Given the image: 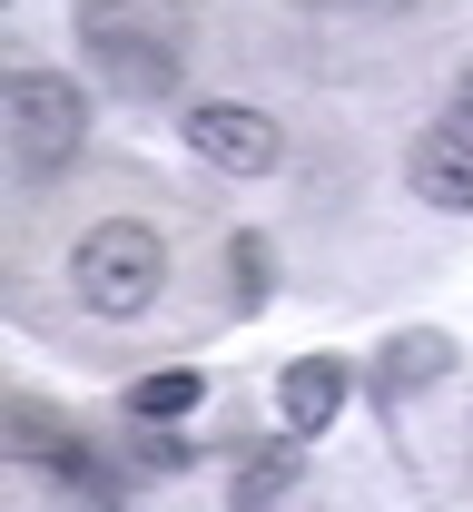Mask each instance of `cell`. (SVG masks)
Instances as JSON below:
<instances>
[{"mask_svg": "<svg viewBox=\"0 0 473 512\" xmlns=\"http://www.w3.org/2000/svg\"><path fill=\"white\" fill-rule=\"evenodd\" d=\"M79 50L119 99H178L188 20H178V0H79Z\"/></svg>", "mask_w": 473, "mask_h": 512, "instance_id": "6da1fadb", "label": "cell"}, {"mask_svg": "<svg viewBox=\"0 0 473 512\" xmlns=\"http://www.w3.org/2000/svg\"><path fill=\"white\" fill-rule=\"evenodd\" d=\"M0 119H10V168L30 188H50L69 158L89 148V99H79V79H60V69H10L0 79Z\"/></svg>", "mask_w": 473, "mask_h": 512, "instance_id": "7a4b0ae2", "label": "cell"}, {"mask_svg": "<svg viewBox=\"0 0 473 512\" xmlns=\"http://www.w3.org/2000/svg\"><path fill=\"white\" fill-rule=\"evenodd\" d=\"M454 128H464V138H473V60L454 69Z\"/></svg>", "mask_w": 473, "mask_h": 512, "instance_id": "7c38bea8", "label": "cell"}, {"mask_svg": "<svg viewBox=\"0 0 473 512\" xmlns=\"http://www.w3.org/2000/svg\"><path fill=\"white\" fill-rule=\"evenodd\" d=\"M69 286H79L89 316H138V306H158V286H168V247H158V227H138V217H99V227L69 247Z\"/></svg>", "mask_w": 473, "mask_h": 512, "instance_id": "3957f363", "label": "cell"}, {"mask_svg": "<svg viewBox=\"0 0 473 512\" xmlns=\"http://www.w3.org/2000/svg\"><path fill=\"white\" fill-rule=\"evenodd\" d=\"M198 394H207L198 365H168V375H138V384H129V414H138V424H178Z\"/></svg>", "mask_w": 473, "mask_h": 512, "instance_id": "30bf717a", "label": "cell"}, {"mask_svg": "<svg viewBox=\"0 0 473 512\" xmlns=\"http://www.w3.org/2000/svg\"><path fill=\"white\" fill-rule=\"evenodd\" d=\"M444 375H454V335H434V325L385 335V355H375V394L385 404H414V394H434Z\"/></svg>", "mask_w": 473, "mask_h": 512, "instance_id": "ba28073f", "label": "cell"}, {"mask_svg": "<svg viewBox=\"0 0 473 512\" xmlns=\"http://www.w3.org/2000/svg\"><path fill=\"white\" fill-rule=\"evenodd\" d=\"M405 178L424 207H444V217H473V138L464 128H424L405 148Z\"/></svg>", "mask_w": 473, "mask_h": 512, "instance_id": "52a82bcc", "label": "cell"}, {"mask_svg": "<svg viewBox=\"0 0 473 512\" xmlns=\"http://www.w3.org/2000/svg\"><path fill=\"white\" fill-rule=\"evenodd\" d=\"M178 128H188V148H198L207 168H227V178H267L276 148H286L276 119H267V109H247V99H188Z\"/></svg>", "mask_w": 473, "mask_h": 512, "instance_id": "277c9868", "label": "cell"}, {"mask_svg": "<svg viewBox=\"0 0 473 512\" xmlns=\"http://www.w3.org/2000/svg\"><path fill=\"white\" fill-rule=\"evenodd\" d=\"M345 394H355V365L345 355H296L276 375V414H286V434H326L345 414Z\"/></svg>", "mask_w": 473, "mask_h": 512, "instance_id": "8992f818", "label": "cell"}, {"mask_svg": "<svg viewBox=\"0 0 473 512\" xmlns=\"http://www.w3.org/2000/svg\"><path fill=\"white\" fill-rule=\"evenodd\" d=\"M296 444L306 434H276V444H247L237 453V473H227V512H276L296 493Z\"/></svg>", "mask_w": 473, "mask_h": 512, "instance_id": "9c48e42d", "label": "cell"}, {"mask_svg": "<svg viewBox=\"0 0 473 512\" xmlns=\"http://www.w3.org/2000/svg\"><path fill=\"white\" fill-rule=\"evenodd\" d=\"M10 453H20V463H50L69 493H109V483H119V473L89 453V434H69L40 394H20V404H10Z\"/></svg>", "mask_w": 473, "mask_h": 512, "instance_id": "5b68a950", "label": "cell"}, {"mask_svg": "<svg viewBox=\"0 0 473 512\" xmlns=\"http://www.w3.org/2000/svg\"><path fill=\"white\" fill-rule=\"evenodd\" d=\"M227 296H237V316L267 306V237H237L227 247Z\"/></svg>", "mask_w": 473, "mask_h": 512, "instance_id": "8fae6325", "label": "cell"}]
</instances>
